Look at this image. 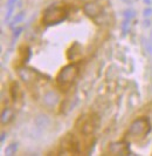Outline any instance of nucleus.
<instances>
[{"label":"nucleus","instance_id":"f257e3e1","mask_svg":"<svg viewBox=\"0 0 152 156\" xmlns=\"http://www.w3.org/2000/svg\"><path fill=\"white\" fill-rule=\"evenodd\" d=\"M68 16L67 8L61 6L59 4H53L43 12L42 16V23L48 26L57 25L60 23H63Z\"/></svg>","mask_w":152,"mask_h":156},{"label":"nucleus","instance_id":"f03ea898","mask_svg":"<svg viewBox=\"0 0 152 156\" xmlns=\"http://www.w3.org/2000/svg\"><path fill=\"white\" fill-rule=\"evenodd\" d=\"M78 74V68L75 65L70 63L64 66L63 68H61V70L57 73L56 75V85L59 88H61L62 90H68L71 87V85L74 83L76 76Z\"/></svg>","mask_w":152,"mask_h":156},{"label":"nucleus","instance_id":"7ed1b4c3","mask_svg":"<svg viewBox=\"0 0 152 156\" xmlns=\"http://www.w3.org/2000/svg\"><path fill=\"white\" fill-rule=\"evenodd\" d=\"M151 130V123L147 117H138L136 119L128 129V137L131 140H142L144 139Z\"/></svg>","mask_w":152,"mask_h":156},{"label":"nucleus","instance_id":"20e7f679","mask_svg":"<svg viewBox=\"0 0 152 156\" xmlns=\"http://www.w3.org/2000/svg\"><path fill=\"white\" fill-rule=\"evenodd\" d=\"M76 128L83 135H92L97 128V119L91 114L82 115L76 121Z\"/></svg>","mask_w":152,"mask_h":156},{"label":"nucleus","instance_id":"39448f33","mask_svg":"<svg viewBox=\"0 0 152 156\" xmlns=\"http://www.w3.org/2000/svg\"><path fill=\"white\" fill-rule=\"evenodd\" d=\"M83 12L88 18L92 19L94 21H97V18L102 14V6L96 1H90V2L84 4Z\"/></svg>","mask_w":152,"mask_h":156},{"label":"nucleus","instance_id":"423d86ee","mask_svg":"<svg viewBox=\"0 0 152 156\" xmlns=\"http://www.w3.org/2000/svg\"><path fill=\"white\" fill-rule=\"evenodd\" d=\"M62 148L68 153L77 154V153H80V142L77 141L75 136L69 134L68 136H66L62 141Z\"/></svg>","mask_w":152,"mask_h":156},{"label":"nucleus","instance_id":"0eeeda50","mask_svg":"<svg viewBox=\"0 0 152 156\" xmlns=\"http://www.w3.org/2000/svg\"><path fill=\"white\" fill-rule=\"evenodd\" d=\"M109 153L111 155H129V146L126 143L115 142L109 146Z\"/></svg>","mask_w":152,"mask_h":156},{"label":"nucleus","instance_id":"6e6552de","mask_svg":"<svg viewBox=\"0 0 152 156\" xmlns=\"http://www.w3.org/2000/svg\"><path fill=\"white\" fill-rule=\"evenodd\" d=\"M59 102V96L57 94L54 93V92H47V93L43 95V103H45L47 107L52 108L54 106H56Z\"/></svg>","mask_w":152,"mask_h":156},{"label":"nucleus","instance_id":"1a4fd4ad","mask_svg":"<svg viewBox=\"0 0 152 156\" xmlns=\"http://www.w3.org/2000/svg\"><path fill=\"white\" fill-rule=\"evenodd\" d=\"M11 96H12V101L14 105H18L19 100L22 99V93H21L20 87L16 82H13L11 86Z\"/></svg>","mask_w":152,"mask_h":156},{"label":"nucleus","instance_id":"9d476101","mask_svg":"<svg viewBox=\"0 0 152 156\" xmlns=\"http://www.w3.org/2000/svg\"><path fill=\"white\" fill-rule=\"evenodd\" d=\"M13 116H14V113H13V110L11 109V108H8V107L4 108L2 113H1V123L2 125L8 123L13 119Z\"/></svg>","mask_w":152,"mask_h":156},{"label":"nucleus","instance_id":"9b49d317","mask_svg":"<svg viewBox=\"0 0 152 156\" xmlns=\"http://www.w3.org/2000/svg\"><path fill=\"white\" fill-rule=\"evenodd\" d=\"M16 2H18V0H7V13H6V16H5V21L6 23L11 19Z\"/></svg>","mask_w":152,"mask_h":156},{"label":"nucleus","instance_id":"f8f14e48","mask_svg":"<svg viewBox=\"0 0 152 156\" xmlns=\"http://www.w3.org/2000/svg\"><path fill=\"white\" fill-rule=\"evenodd\" d=\"M35 125L38 126L39 128H45V127L49 125V120L46 115H39L35 119Z\"/></svg>","mask_w":152,"mask_h":156},{"label":"nucleus","instance_id":"ddd939ff","mask_svg":"<svg viewBox=\"0 0 152 156\" xmlns=\"http://www.w3.org/2000/svg\"><path fill=\"white\" fill-rule=\"evenodd\" d=\"M23 18H25V12H20V13H16V16L13 18V20H12V23H9V27L11 28H13L15 27L18 23H20L21 21L23 20Z\"/></svg>","mask_w":152,"mask_h":156},{"label":"nucleus","instance_id":"4468645a","mask_svg":"<svg viewBox=\"0 0 152 156\" xmlns=\"http://www.w3.org/2000/svg\"><path fill=\"white\" fill-rule=\"evenodd\" d=\"M18 147H19V143L18 142H13V143L8 144L7 148L5 149L6 155H14L15 153H16V150H18Z\"/></svg>","mask_w":152,"mask_h":156},{"label":"nucleus","instance_id":"2eb2a0df","mask_svg":"<svg viewBox=\"0 0 152 156\" xmlns=\"http://www.w3.org/2000/svg\"><path fill=\"white\" fill-rule=\"evenodd\" d=\"M130 23H131V19L129 18H124L123 19V23H122V34L123 35H126L130 28Z\"/></svg>","mask_w":152,"mask_h":156},{"label":"nucleus","instance_id":"dca6fc26","mask_svg":"<svg viewBox=\"0 0 152 156\" xmlns=\"http://www.w3.org/2000/svg\"><path fill=\"white\" fill-rule=\"evenodd\" d=\"M135 16H136V11L132 9V8H128V9H125L123 12V18H129V19L132 20Z\"/></svg>","mask_w":152,"mask_h":156},{"label":"nucleus","instance_id":"f3484780","mask_svg":"<svg viewBox=\"0 0 152 156\" xmlns=\"http://www.w3.org/2000/svg\"><path fill=\"white\" fill-rule=\"evenodd\" d=\"M23 31L22 27H18V28H14V31H13V35H12V40L15 41V39H18L19 38V35L21 34V32Z\"/></svg>","mask_w":152,"mask_h":156},{"label":"nucleus","instance_id":"a211bd4d","mask_svg":"<svg viewBox=\"0 0 152 156\" xmlns=\"http://www.w3.org/2000/svg\"><path fill=\"white\" fill-rule=\"evenodd\" d=\"M145 49L149 54H152V41L150 39L145 40Z\"/></svg>","mask_w":152,"mask_h":156},{"label":"nucleus","instance_id":"6ab92c4d","mask_svg":"<svg viewBox=\"0 0 152 156\" xmlns=\"http://www.w3.org/2000/svg\"><path fill=\"white\" fill-rule=\"evenodd\" d=\"M151 16H152V8H151V7H146V8H144V11H143V16H144L145 19L150 18Z\"/></svg>","mask_w":152,"mask_h":156},{"label":"nucleus","instance_id":"aec40b11","mask_svg":"<svg viewBox=\"0 0 152 156\" xmlns=\"http://www.w3.org/2000/svg\"><path fill=\"white\" fill-rule=\"evenodd\" d=\"M144 26L145 27H150V26H151V21H150V19H149V18H147V19H145Z\"/></svg>","mask_w":152,"mask_h":156},{"label":"nucleus","instance_id":"412c9836","mask_svg":"<svg viewBox=\"0 0 152 156\" xmlns=\"http://www.w3.org/2000/svg\"><path fill=\"white\" fill-rule=\"evenodd\" d=\"M5 139H6V133H5V132H2V133H1V142H4Z\"/></svg>","mask_w":152,"mask_h":156},{"label":"nucleus","instance_id":"4be33fe9","mask_svg":"<svg viewBox=\"0 0 152 156\" xmlns=\"http://www.w3.org/2000/svg\"><path fill=\"white\" fill-rule=\"evenodd\" d=\"M143 1H144L145 5H151L152 4V0H143Z\"/></svg>","mask_w":152,"mask_h":156},{"label":"nucleus","instance_id":"5701e85b","mask_svg":"<svg viewBox=\"0 0 152 156\" xmlns=\"http://www.w3.org/2000/svg\"><path fill=\"white\" fill-rule=\"evenodd\" d=\"M124 1H126V2H129V4H131V2L133 1V0H124Z\"/></svg>","mask_w":152,"mask_h":156},{"label":"nucleus","instance_id":"b1692460","mask_svg":"<svg viewBox=\"0 0 152 156\" xmlns=\"http://www.w3.org/2000/svg\"><path fill=\"white\" fill-rule=\"evenodd\" d=\"M150 40L152 41V32H151V38H150Z\"/></svg>","mask_w":152,"mask_h":156}]
</instances>
